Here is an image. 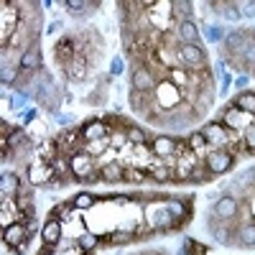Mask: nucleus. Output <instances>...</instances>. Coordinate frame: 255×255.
I'll list each match as a JSON object with an SVG mask.
<instances>
[{
    "mask_svg": "<svg viewBox=\"0 0 255 255\" xmlns=\"http://www.w3.org/2000/svg\"><path fill=\"white\" fill-rule=\"evenodd\" d=\"M179 61L186 72H204V69H212L209 67V59H207V51L202 49V44H181L179 46Z\"/></svg>",
    "mask_w": 255,
    "mask_h": 255,
    "instance_id": "1",
    "label": "nucleus"
},
{
    "mask_svg": "<svg viewBox=\"0 0 255 255\" xmlns=\"http://www.w3.org/2000/svg\"><path fill=\"white\" fill-rule=\"evenodd\" d=\"M153 100H156V108H161V110H174V105L184 102V95H181V90L176 87L171 79H161V82L156 84Z\"/></svg>",
    "mask_w": 255,
    "mask_h": 255,
    "instance_id": "2",
    "label": "nucleus"
},
{
    "mask_svg": "<svg viewBox=\"0 0 255 255\" xmlns=\"http://www.w3.org/2000/svg\"><path fill=\"white\" fill-rule=\"evenodd\" d=\"M204 163H207V168H209L212 174H215V176H220V174H227L230 168L235 166V156H232V153H227L225 148H220V151H209Z\"/></svg>",
    "mask_w": 255,
    "mask_h": 255,
    "instance_id": "3",
    "label": "nucleus"
},
{
    "mask_svg": "<svg viewBox=\"0 0 255 255\" xmlns=\"http://www.w3.org/2000/svg\"><path fill=\"white\" fill-rule=\"evenodd\" d=\"M202 135H204V140H207V145L212 148V151H220V148H225V143H227V128L222 125V123H207L202 130H199Z\"/></svg>",
    "mask_w": 255,
    "mask_h": 255,
    "instance_id": "4",
    "label": "nucleus"
},
{
    "mask_svg": "<svg viewBox=\"0 0 255 255\" xmlns=\"http://www.w3.org/2000/svg\"><path fill=\"white\" fill-rule=\"evenodd\" d=\"M18 3H3V51L8 49V44H13L10 36L18 28Z\"/></svg>",
    "mask_w": 255,
    "mask_h": 255,
    "instance_id": "5",
    "label": "nucleus"
},
{
    "mask_svg": "<svg viewBox=\"0 0 255 255\" xmlns=\"http://www.w3.org/2000/svg\"><path fill=\"white\" fill-rule=\"evenodd\" d=\"M3 240H5V245L10 248V253H13L15 248H20L23 243L31 240V230H28V225H23V222H15V225H10V227L3 230Z\"/></svg>",
    "mask_w": 255,
    "mask_h": 255,
    "instance_id": "6",
    "label": "nucleus"
},
{
    "mask_svg": "<svg viewBox=\"0 0 255 255\" xmlns=\"http://www.w3.org/2000/svg\"><path fill=\"white\" fill-rule=\"evenodd\" d=\"M209 215H212V217H217L220 222L235 220V215H238V199H235V197H222V199H217L215 204H212Z\"/></svg>",
    "mask_w": 255,
    "mask_h": 255,
    "instance_id": "7",
    "label": "nucleus"
},
{
    "mask_svg": "<svg viewBox=\"0 0 255 255\" xmlns=\"http://www.w3.org/2000/svg\"><path fill=\"white\" fill-rule=\"evenodd\" d=\"M18 67H20V72H41L44 69V56H41V46L38 44H33V46H28L23 54H20V59H18Z\"/></svg>",
    "mask_w": 255,
    "mask_h": 255,
    "instance_id": "8",
    "label": "nucleus"
},
{
    "mask_svg": "<svg viewBox=\"0 0 255 255\" xmlns=\"http://www.w3.org/2000/svg\"><path fill=\"white\" fill-rule=\"evenodd\" d=\"M148 145H151V153H156L161 161H163V158H168V156H174V153H176V148H179V145H176V138L166 135V133L156 135Z\"/></svg>",
    "mask_w": 255,
    "mask_h": 255,
    "instance_id": "9",
    "label": "nucleus"
},
{
    "mask_svg": "<svg viewBox=\"0 0 255 255\" xmlns=\"http://www.w3.org/2000/svg\"><path fill=\"white\" fill-rule=\"evenodd\" d=\"M79 133H82V138L87 143H92V140H105V138H108L110 128L105 125V120H87L79 128Z\"/></svg>",
    "mask_w": 255,
    "mask_h": 255,
    "instance_id": "10",
    "label": "nucleus"
},
{
    "mask_svg": "<svg viewBox=\"0 0 255 255\" xmlns=\"http://www.w3.org/2000/svg\"><path fill=\"white\" fill-rule=\"evenodd\" d=\"M176 33H179L181 44H202L199 41V26H197V20H191V18H181Z\"/></svg>",
    "mask_w": 255,
    "mask_h": 255,
    "instance_id": "11",
    "label": "nucleus"
},
{
    "mask_svg": "<svg viewBox=\"0 0 255 255\" xmlns=\"http://www.w3.org/2000/svg\"><path fill=\"white\" fill-rule=\"evenodd\" d=\"M41 235H44V245L54 248V245L61 240V220L49 217V220H46V225H44V230H41Z\"/></svg>",
    "mask_w": 255,
    "mask_h": 255,
    "instance_id": "12",
    "label": "nucleus"
},
{
    "mask_svg": "<svg viewBox=\"0 0 255 255\" xmlns=\"http://www.w3.org/2000/svg\"><path fill=\"white\" fill-rule=\"evenodd\" d=\"M0 191H3V197H15L18 191H20V179H18V174L3 171V176H0Z\"/></svg>",
    "mask_w": 255,
    "mask_h": 255,
    "instance_id": "13",
    "label": "nucleus"
},
{
    "mask_svg": "<svg viewBox=\"0 0 255 255\" xmlns=\"http://www.w3.org/2000/svg\"><path fill=\"white\" fill-rule=\"evenodd\" d=\"M232 105H235L238 110L248 113V115H255V90H243L235 100H232Z\"/></svg>",
    "mask_w": 255,
    "mask_h": 255,
    "instance_id": "14",
    "label": "nucleus"
},
{
    "mask_svg": "<svg viewBox=\"0 0 255 255\" xmlns=\"http://www.w3.org/2000/svg\"><path fill=\"white\" fill-rule=\"evenodd\" d=\"M238 245L245 248V250H253V248H255V222H248V225L238 232Z\"/></svg>",
    "mask_w": 255,
    "mask_h": 255,
    "instance_id": "15",
    "label": "nucleus"
},
{
    "mask_svg": "<svg viewBox=\"0 0 255 255\" xmlns=\"http://www.w3.org/2000/svg\"><path fill=\"white\" fill-rule=\"evenodd\" d=\"M61 5L67 8L72 15H84V13L100 8V3H79V0H67V3H61Z\"/></svg>",
    "mask_w": 255,
    "mask_h": 255,
    "instance_id": "16",
    "label": "nucleus"
},
{
    "mask_svg": "<svg viewBox=\"0 0 255 255\" xmlns=\"http://www.w3.org/2000/svg\"><path fill=\"white\" fill-rule=\"evenodd\" d=\"M243 145L248 153H255V120L243 130Z\"/></svg>",
    "mask_w": 255,
    "mask_h": 255,
    "instance_id": "17",
    "label": "nucleus"
},
{
    "mask_svg": "<svg viewBox=\"0 0 255 255\" xmlns=\"http://www.w3.org/2000/svg\"><path fill=\"white\" fill-rule=\"evenodd\" d=\"M72 204H74V209H84V207H92V204H95V197L90 194V191H82V194H77V197L72 199Z\"/></svg>",
    "mask_w": 255,
    "mask_h": 255,
    "instance_id": "18",
    "label": "nucleus"
},
{
    "mask_svg": "<svg viewBox=\"0 0 255 255\" xmlns=\"http://www.w3.org/2000/svg\"><path fill=\"white\" fill-rule=\"evenodd\" d=\"M204 31H207V38L215 41V44H217V41H225V28L222 26H207Z\"/></svg>",
    "mask_w": 255,
    "mask_h": 255,
    "instance_id": "19",
    "label": "nucleus"
},
{
    "mask_svg": "<svg viewBox=\"0 0 255 255\" xmlns=\"http://www.w3.org/2000/svg\"><path fill=\"white\" fill-rule=\"evenodd\" d=\"M191 8H194V3H181V0H176V3H174V13H181L184 18L191 13Z\"/></svg>",
    "mask_w": 255,
    "mask_h": 255,
    "instance_id": "20",
    "label": "nucleus"
},
{
    "mask_svg": "<svg viewBox=\"0 0 255 255\" xmlns=\"http://www.w3.org/2000/svg\"><path fill=\"white\" fill-rule=\"evenodd\" d=\"M240 15L255 18V0H250V3H240Z\"/></svg>",
    "mask_w": 255,
    "mask_h": 255,
    "instance_id": "21",
    "label": "nucleus"
},
{
    "mask_svg": "<svg viewBox=\"0 0 255 255\" xmlns=\"http://www.w3.org/2000/svg\"><path fill=\"white\" fill-rule=\"evenodd\" d=\"M186 250H189L191 255H207V248H202V245L194 243V240H186Z\"/></svg>",
    "mask_w": 255,
    "mask_h": 255,
    "instance_id": "22",
    "label": "nucleus"
},
{
    "mask_svg": "<svg viewBox=\"0 0 255 255\" xmlns=\"http://www.w3.org/2000/svg\"><path fill=\"white\" fill-rule=\"evenodd\" d=\"M110 69H113V74H123V59H113Z\"/></svg>",
    "mask_w": 255,
    "mask_h": 255,
    "instance_id": "23",
    "label": "nucleus"
},
{
    "mask_svg": "<svg viewBox=\"0 0 255 255\" xmlns=\"http://www.w3.org/2000/svg\"><path fill=\"white\" fill-rule=\"evenodd\" d=\"M64 28V23L61 20H54V23H49V28H46V33H59Z\"/></svg>",
    "mask_w": 255,
    "mask_h": 255,
    "instance_id": "24",
    "label": "nucleus"
},
{
    "mask_svg": "<svg viewBox=\"0 0 255 255\" xmlns=\"http://www.w3.org/2000/svg\"><path fill=\"white\" fill-rule=\"evenodd\" d=\"M23 120H26V123H33V120H36V110H33V108H28V110H26V115H23Z\"/></svg>",
    "mask_w": 255,
    "mask_h": 255,
    "instance_id": "25",
    "label": "nucleus"
},
{
    "mask_svg": "<svg viewBox=\"0 0 255 255\" xmlns=\"http://www.w3.org/2000/svg\"><path fill=\"white\" fill-rule=\"evenodd\" d=\"M235 87H240V90H243V87H248V79H245V77H240V79L235 82Z\"/></svg>",
    "mask_w": 255,
    "mask_h": 255,
    "instance_id": "26",
    "label": "nucleus"
}]
</instances>
